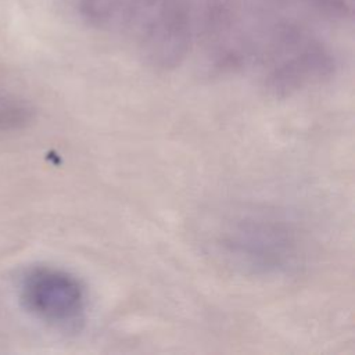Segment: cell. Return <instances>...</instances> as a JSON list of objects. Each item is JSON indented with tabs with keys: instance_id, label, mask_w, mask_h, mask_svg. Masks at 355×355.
I'll list each match as a JSON object with an SVG mask.
<instances>
[{
	"instance_id": "cell-1",
	"label": "cell",
	"mask_w": 355,
	"mask_h": 355,
	"mask_svg": "<svg viewBox=\"0 0 355 355\" xmlns=\"http://www.w3.org/2000/svg\"><path fill=\"white\" fill-rule=\"evenodd\" d=\"M218 247L230 263L250 273L283 275L300 265L297 232L275 218L240 216L219 233Z\"/></svg>"
},
{
	"instance_id": "cell-3",
	"label": "cell",
	"mask_w": 355,
	"mask_h": 355,
	"mask_svg": "<svg viewBox=\"0 0 355 355\" xmlns=\"http://www.w3.org/2000/svg\"><path fill=\"white\" fill-rule=\"evenodd\" d=\"M29 118V112L21 104L14 101L0 100V128H14L25 123Z\"/></svg>"
},
{
	"instance_id": "cell-2",
	"label": "cell",
	"mask_w": 355,
	"mask_h": 355,
	"mask_svg": "<svg viewBox=\"0 0 355 355\" xmlns=\"http://www.w3.org/2000/svg\"><path fill=\"white\" fill-rule=\"evenodd\" d=\"M19 297L35 318L53 326L78 322L86 305L82 283L69 272L53 266H37L25 273Z\"/></svg>"
}]
</instances>
